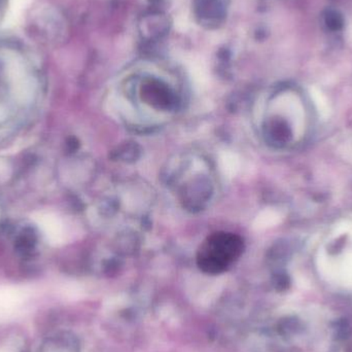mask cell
Returning <instances> with one entry per match:
<instances>
[{"label": "cell", "instance_id": "5", "mask_svg": "<svg viewBox=\"0 0 352 352\" xmlns=\"http://www.w3.org/2000/svg\"><path fill=\"white\" fill-rule=\"evenodd\" d=\"M34 237H33L32 233L31 232H24L23 235L20 236L18 241V248L19 252H22L23 254H28L30 250H32L34 248Z\"/></svg>", "mask_w": 352, "mask_h": 352}, {"label": "cell", "instance_id": "2", "mask_svg": "<svg viewBox=\"0 0 352 352\" xmlns=\"http://www.w3.org/2000/svg\"><path fill=\"white\" fill-rule=\"evenodd\" d=\"M194 12L201 22L217 24L225 16V6L221 0H194Z\"/></svg>", "mask_w": 352, "mask_h": 352}, {"label": "cell", "instance_id": "4", "mask_svg": "<svg viewBox=\"0 0 352 352\" xmlns=\"http://www.w3.org/2000/svg\"><path fill=\"white\" fill-rule=\"evenodd\" d=\"M322 22L328 30L339 32L344 28L345 19L339 10L335 8H327L322 14Z\"/></svg>", "mask_w": 352, "mask_h": 352}, {"label": "cell", "instance_id": "1", "mask_svg": "<svg viewBox=\"0 0 352 352\" xmlns=\"http://www.w3.org/2000/svg\"><path fill=\"white\" fill-rule=\"evenodd\" d=\"M80 339L69 331H60L47 336L41 342L38 352H80Z\"/></svg>", "mask_w": 352, "mask_h": 352}, {"label": "cell", "instance_id": "7", "mask_svg": "<svg viewBox=\"0 0 352 352\" xmlns=\"http://www.w3.org/2000/svg\"><path fill=\"white\" fill-rule=\"evenodd\" d=\"M4 0H0V8H1L2 4H3Z\"/></svg>", "mask_w": 352, "mask_h": 352}, {"label": "cell", "instance_id": "3", "mask_svg": "<svg viewBox=\"0 0 352 352\" xmlns=\"http://www.w3.org/2000/svg\"><path fill=\"white\" fill-rule=\"evenodd\" d=\"M219 165L221 173L227 178H233L237 175L241 167L237 155L232 152L221 153L219 155Z\"/></svg>", "mask_w": 352, "mask_h": 352}, {"label": "cell", "instance_id": "6", "mask_svg": "<svg viewBox=\"0 0 352 352\" xmlns=\"http://www.w3.org/2000/svg\"><path fill=\"white\" fill-rule=\"evenodd\" d=\"M335 331H336V336L338 339L349 338V336H351V326H349V322H345V320L339 322Z\"/></svg>", "mask_w": 352, "mask_h": 352}]
</instances>
